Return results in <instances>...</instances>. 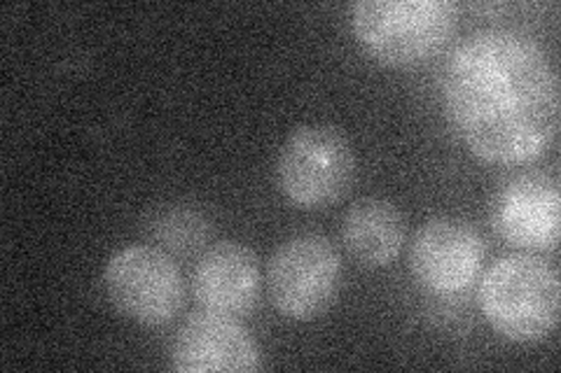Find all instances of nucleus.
I'll use <instances>...</instances> for the list:
<instances>
[{"label": "nucleus", "instance_id": "nucleus-1", "mask_svg": "<svg viewBox=\"0 0 561 373\" xmlns=\"http://www.w3.org/2000/svg\"><path fill=\"white\" fill-rule=\"evenodd\" d=\"M443 103L456 133L486 164H529L559 131L554 66L517 31H478L456 45L445 63Z\"/></svg>", "mask_w": 561, "mask_h": 373}, {"label": "nucleus", "instance_id": "nucleus-2", "mask_svg": "<svg viewBox=\"0 0 561 373\" xmlns=\"http://www.w3.org/2000/svg\"><path fill=\"white\" fill-rule=\"evenodd\" d=\"M478 304L491 329L503 339L540 343L559 325V273L550 261L534 255L503 257L482 276Z\"/></svg>", "mask_w": 561, "mask_h": 373}, {"label": "nucleus", "instance_id": "nucleus-3", "mask_svg": "<svg viewBox=\"0 0 561 373\" xmlns=\"http://www.w3.org/2000/svg\"><path fill=\"white\" fill-rule=\"evenodd\" d=\"M351 31L367 55L391 68H410L437 57L459 26L451 0H358Z\"/></svg>", "mask_w": 561, "mask_h": 373}, {"label": "nucleus", "instance_id": "nucleus-4", "mask_svg": "<svg viewBox=\"0 0 561 373\" xmlns=\"http://www.w3.org/2000/svg\"><path fill=\"white\" fill-rule=\"evenodd\" d=\"M356 154L335 124H302L276 156V185L300 208H328L354 185Z\"/></svg>", "mask_w": 561, "mask_h": 373}, {"label": "nucleus", "instance_id": "nucleus-5", "mask_svg": "<svg viewBox=\"0 0 561 373\" xmlns=\"http://www.w3.org/2000/svg\"><path fill=\"white\" fill-rule=\"evenodd\" d=\"M272 306L295 323L321 317L342 288V255L323 234H300L280 243L265 271Z\"/></svg>", "mask_w": 561, "mask_h": 373}, {"label": "nucleus", "instance_id": "nucleus-6", "mask_svg": "<svg viewBox=\"0 0 561 373\" xmlns=\"http://www.w3.org/2000/svg\"><path fill=\"white\" fill-rule=\"evenodd\" d=\"M111 304L140 327H164L181 313L185 280L169 253L152 245H127L103 269Z\"/></svg>", "mask_w": 561, "mask_h": 373}, {"label": "nucleus", "instance_id": "nucleus-7", "mask_svg": "<svg viewBox=\"0 0 561 373\" xmlns=\"http://www.w3.org/2000/svg\"><path fill=\"white\" fill-rule=\"evenodd\" d=\"M484 241L480 231L459 218H435L416 231L410 269L433 294H456L472 285L482 271Z\"/></svg>", "mask_w": 561, "mask_h": 373}, {"label": "nucleus", "instance_id": "nucleus-8", "mask_svg": "<svg viewBox=\"0 0 561 373\" xmlns=\"http://www.w3.org/2000/svg\"><path fill=\"white\" fill-rule=\"evenodd\" d=\"M171 364L179 373H253L260 369V348L237 317L202 311L175 334Z\"/></svg>", "mask_w": 561, "mask_h": 373}, {"label": "nucleus", "instance_id": "nucleus-9", "mask_svg": "<svg viewBox=\"0 0 561 373\" xmlns=\"http://www.w3.org/2000/svg\"><path fill=\"white\" fill-rule=\"evenodd\" d=\"M491 222L496 234L517 250H557L561 231L559 185L536 173L515 177L499 191Z\"/></svg>", "mask_w": 561, "mask_h": 373}, {"label": "nucleus", "instance_id": "nucleus-10", "mask_svg": "<svg viewBox=\"0 0 561 373\" xmlns=\"http://www.w3.org/2000/svg\"><path fill=\"white\" fill-rule=\"evenodd\" d=\"M262 273L257 255L249 245L222 241L206 247L192 273V294L202 311L241 317L260 299Z\"/></svg>", "mask_w": 561, "mask_h": 373}, {"label": "nucleus", "instance_id": "nucleus-11", "mask_svg": "<svg viewBox=\"0 0 561 373\" xmlns=\"http://www.w3.org/2000/svg\"><path fill=\"white\" fill-rule=\"evenodd\" d=\"M405 236V218L389 199H358L342 220L344 247L367 269H381V266L393 264L402 253Z\"/></svg>", "mask_w": 561, "mask_h": 373}]
</instances>
